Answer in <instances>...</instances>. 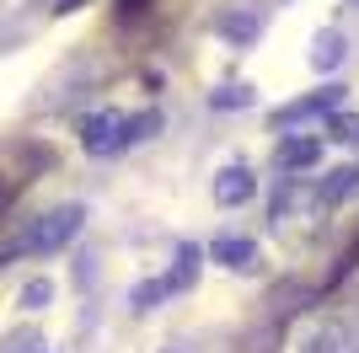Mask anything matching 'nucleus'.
<instances>
[{
  "label": "nucleus",
  "instance_id": "ddd939ff",
  "mask_svg": "<svg viewBox=\"0 0 359 353\" xmlns=\"http://www.w3.org/2000/svg\"><path fill=\"white\" fill-rule=\"evenodd\" d=\"M156 129H161V113H156V107L140 113V118H129V145H135V139H150Z\"/></svg>",
  "mask_w": 359,
  "mask_h": 353
},
{
  "label": "nucleus",
  "instance_id": "9d476101",
  "mask_svg": "<svg viewBox=\"0 0 359 353\" xmlns=\"http://www.w3.org/2000/svg\"><path fill=\"white\" fill-rule=\"evenodd\" d=\"M220 32L231 38V43H252V38H257V22L247 11H236V16H225V22H220Z\"/></svg>",
  "mask_w": 359,
  "mask_h": 353
},
{
  "label": "nucleus",
  "instance_id": "2eb2a0df",
  "mask_svg": "<svg viewBox=\"0 0 359 353\" xmlns=\"http://www.w3.org/2000/svg\"><path fill=\"white\" fill-rule=\"evenodd\" d=\"M210 102L215 107H247V102H252V91H247V86H231V91H215Z\"/></svg>",
  "mask_w": 359,
  "mask_h": 353
},
{
  "label": "nucleus",
  "instance_id": "f03ea898",
  "mask_svg": "<svg viewBox=\"0 0 359 353\" xmlns=\"http://www.w3.org/2000/svg\"><path fill=\"white\" fill-rule=\"evenodd\" d=\"M81 145H86V155H113V150H123L129 145V118H118V113L81 118Z\"/></svg>",
  "mask_w": 359,
  "mask_h": 353
},
{
  "label": "nucleus",
  "instance_id": "0eeeda50",
  "mask_svg": "<svg viewBox=\"0 0 359 353\" xmlns=\"http://www.w3.org/2000/svg\"><path fill=\"white\" fill-rule=\"evenodd\" d=\"M198 263H204V251L182 241V247H177V263H172V273H166V289H172V294L194 289V279H198Z\"/></svg>",
  "mask_w": 359,
  "mask_h": 353
},
{
  "label": "nucleus",
  "instance_id": "6e6552de",
  "mask_svg": "<svg viewBox=\"0 0 359 353\" xmlns=\"http://www.w3.org/2000/svg\"><path fill=\"white\" fill-rule=\"evenodd\" d=\"M344 54H348V48H344V32H316V38H311V70H338V64H344Z\"/></svg>",
  "mask_w": 359,
  "mask_h": 353
},
{
  "label": "nucleus",
  "instance_id": "1a4fd4ad",
  "mask_svg": "<svg viewBox=\"0 0 359 353\" xmlns=\"http://www.w3.org/2000/svg\"><path fill=\"white\" fill-rule=\"evenodd\" d=\"M348 198H359V166H338L322 182V204H348Z\"/></svg>",
  "mask_w": 359,
  "mask_h": 353
},
{
  "label": "nucleus",
  "instance_id": "4468645a",
  "mask_svg": "<svg viewBox=\"0 0 359 353\" xmlns=\"http://www.w3.org/2000/svg\"><path fill=\"white\" fill-rule=\"evenodd\" d=\"M327 129H332V139H338V145H359V118H344V113H338Z\"/></svg>",
  "mask_w": 359,
  "mask_h": 353
},
{
  "label": "nucleus",
  "instance_id": "423d86ee",
  "mask_svg": "<svg viewBox=\"0 0 359 353\" xmlns=\"http://www.w3.org/2000/svg\"><path fill=\"white\" fill-rule=\"evenodd\" d=\"M273 161H279V172H311L322 161V139H285Z\"/></svg>",
  "mask_w": 359,
  "mask_h": 353
},
{
  "label": "nucleus",
  "instance_id": "7ed1b4c3",
  "mask_svg": "<svg viewBox=\"0 0 359 353\" xmlns=\"http://www.w3.org/2000/svg\"><path fill=\"white\" fill-rule=\"evenodd\" d=\"M338 97H344V86L311 91V97H300V102L279 107V113H273V129H290V123H306V118H316V113H332V107H338Z\"/></svg>",
  "mask_w": 359,
  "mask_h": 353
},
{
  "label": "nucleus",
  "instance_id": "f257e3e1",
  "mask_svg": "<svg viewBox=\"0 0 359 353\" xmlns=\"http://www.w3.org/2000/svg\"><path fill=\"white\" fill-rule=\"evenodd\" d=\"M81 225H86V209H81V204L48 209V214H38V220L16 235V241H6V247H0V263H11V257H48V251L70 247Z\"/></svg>",
  "mask_w": 359,
  "mask_h": 353
},
{
  "label": "nucleus",
  "instance_id": "dca6fc26",
  "mask_svg": "<svg viewBox=\"0 0 359 353\" xmlns=\"http://www.w3.org/2000/svg\"><path fill=\"white\" fill-rule=\"evenodd\" d=\"M75 6H81V0H54V11H75Z\"/></svg>",
  "mask_w": 359,
  "mask_h": 353
},
{
  "label": "nucleus",
  "instance_id": "f3484780",
  "mask_svg": "<svg viewBox=\"0 0 359 353\" xmlns=\"http://www.w3.org/2000/svg\"><path fill=\"white\" fill-rule=\"evenodd\" d=\"M348 6H359V0H348Z\"/></svg>",
  "mask_w": 359,
  "mask_h": 353
},
{
  "label": "nucleus",
  "instance_id": "20e7f679",
  "mask_svg": "<svg viewBox=\"0 0 359 353\" xmlns=\"http://www.w3.org/2000/svg\"><path fill=\"white\" fill-rule=\"evenodd\" d=\"M257 193V176L247 172V166H225L220 176H215V204L220 209H236V204H247Z\"/></svg>",
  "mask_w": 359,
  "mask_h": 353
},
{
  "label": "nucleus",
  "instance_id": "39448f33",
  "mask_svg": "<svg viewBox=\"0 0 359 353\" xmlns=\"http://www.w3.org/2000/svg\"><path fill=\"white\" fill-rule=\"evenodd\" d=\"M210 257L225 263V268H252L257 263V241H247V235H215Z\"/></svg>",
  "mask_w": 359,
  "mask_h": 353
},
{
  "label": "nucleus",
  "instance_id": "9b49d317",
  "mask_svg": "<svg viewBox=\"0 0 359 353\" xmlns=\"http://www.w3.org/2000/svg\"><path fill=\"white\" fill-rule=\"evenodd\" d=\"M48 300H54V284L48 279H32L27 289H22V310H43Z\"/></svg>",
  "mask_w": 359,
  "mask_h": 353
},
{
  "label": "nucleus",
  "instance_id": "f8f14e48",
  "mask_svg": "<svg viewBox=\"0 0 359 353\" xmlns=\"http://www.w3.org/2000/svg\"><path fill=\"white\" fill-rule=\"evenodd\" d=\"M166 294H172V289H166V279L140 284V289H135V310H156V300H166Z\"/></svg>",
  "mask_w": 359,
  "mask_h": 353
}]
</instances>
